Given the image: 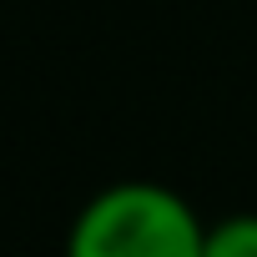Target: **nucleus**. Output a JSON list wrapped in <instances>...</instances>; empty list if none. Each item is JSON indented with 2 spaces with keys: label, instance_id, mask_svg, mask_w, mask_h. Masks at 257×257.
Returning a JSON list of instances; mask_svg holds the SVG:
<instances>
[{
  "label": "nucleus",
  "instance_id": "nucleus-1",
  "mask_svg": "<svg viewBox=\"0 0 257 257\" xmlns=\"http://www.w3.org/2000/svg\"><path fill=\"white\" fill-rule=\"evenodd\" d=\"M207 227L162 182L101 187L66 232V257H202Z\"/></svg>",
  "mask_w": 257,
  "mask_h": 257
},
{
  "label": "nucleus",
  "instance_id": "nucleus-2",
  "mask_svg": "<svg viewBox=\"0 0 257 257\" xmlns=\"http://www.w3.org/2000/svg\"><path fill=\"white\" fill-rule=\"evenodd\" d=\"M202 257H257V212H232L207 227Z\"/></svg>",
  "mask_w": 257,
  "mask_h": 257
}]
</instances>
